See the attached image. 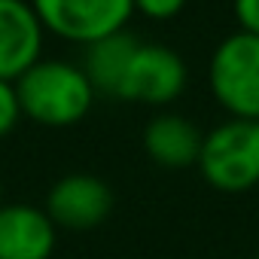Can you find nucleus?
Listing matches in <instances>:
<instances>
[{"label":"nucleus","mask_w":259,"mask_h":259,"mask_svg":"<svg viewBox=\"0 0 259 259\" xmlns=\"http://www.w3.org/2000/svg\"><path fill=\"white\" fill-rule=\"evenodd\" d=\"M19 119H22V104L16 95V82L0 79V138L16 132Z\"/></svg>","instance_id":"nucleus-11"},{"label":"nucleus","mask_w":259,"mask_h":259,"mask_svg":"<svg viewBox=\"0 0 259 259\" xmlns=\"http://www.w3.org/2000/svg\"><path fill=\"white\" fill-rule=\"evenodd\" d=\"M43 28L70 43H95L125 31L135 0H31Z\"/></svg>","instance_id":"nucleus-4"},{"label":"nucleus","mask_w":259,"mask_h":259,"mask_svg":"<svg viewBox=\"0 0 259 259\" xmlns=\"http://www.w3.org/2000/svg\"><path fill=\"white\" fill-rule=\"evenodd\" d=\"M46 28L31 0H0V79L16 82L43 58Z\"/></svg>","instance_id":"nucleus-7"},{"label":"nucleus","mask_w":259,"mask_h":259,"mask_svg":"<svg viewBox=\"0 0 259 259\" xmlns=\"http://www.w3.org/2000/svg\"><path fill=\"white\" fill-rule=\"evenodd\" d=\"M183 7H186V0H135V10L153 22H168L180 16Z\"/></svg>","instance_id":"nucleus-12"},{"label":"nucleus","mask_w":259,"mask_h":259,"mask_svg":"<svg viewBox=\"0 0 259 259\" xmlns=\"http://www.w3.org/2000/svg\"><path fill=\"white\" fill-rule=\"evenodd\" d=\"M186 79H189L186 61L174 49L156 46V43H141L132 64H128V73H125L116 98L135 101V104H150V107H165L186 92Z\"/></svg>","instance_id":"nucleus-5"},{"label":"nucleus","mask_w":259,"mask_h":259,"mask_svg":"<svg viewBox=\"0 0 259 259\" xmlns=\"http://www.w3.org/2000/svg\"><path fill=\"white\" fill-rule=\"evenodd\" d=\"M7 201H4V180H0V207H4Z\"/></svg>","instance_id":"nucleus-14"},{"label":"nucleus","mask_w":259,"mask_h":259,"mask_svg":"<svg viewBox=\"0 0 259 259\" xmlns=\"http://www.w3.org/2000/svg\"><path fill=\"white\" fill-rule=\"evenodd\" d=\"M138 46H141L138 37L128 34V31H119V34H110L104 40L89 43L79 67L85 70L92 89L101 95H119L122 79L128 73V64H132Z\"/></svg>","instance_id":"nucleus-10"},{"label":"nucleus","mask_w":259,"mask_h":259,"mask_svg":"<svg viewBox=\"0 0 259 259\" xmlns=\"http://www.w3.org/2000/svg\"><path fill=\"white\" fill-rule=\"evenodd\" d=\"M58 229L49 213L28 201L0 207V259H52Z\"/></svg>","instance_id":"nucleus-8"},{"label":"nucleus","mask_w":259,"mask_h":259,"mask_svg":"<svg viewBox=\"0 0 259 259\" xmlns=\"http://www.w3.org/2000/svg\"><path fill=\"white\" fill-rule=\"evenodd\" d=\"M210 92L229 119L259 122V37L238 31L220 40L207 67Z\"/></svg>","instance_id":"nucleus-3"},{"label":"nucleus","mask_w":259,"mask_h":259,"mask_svg":"<svg viewBox=\"0 0 259 259\" xmlns=\"http://www.w3.org/2000/svg\"><path fill=\"white\" fill-rule=\"evenodd\" d=\"M16 95L25 119L46 128H67L89 116L98 92L79 64L40 58L28 73L16 79Z\"/></svg>","instance_id":"nucleus-1"},{"label":"nucleus","mask_w":259,"mask_h":259,"mask_svg":"<svg viewBox=\"0 0 259 259\" xmlns=\"http://www.w3.org/2000/svg\"><path fill=\"white\" fill-rule=\"evenodd\" d=\"M198 174L217 192H247L259 186V122L226 119L204 135Z\"/></svg>","instance_id":"nucleus-2"},{"label":"nucleus","mask_w":259,"mask_h":259,"mask_svg":"<svg viewBox=\"0 0 259 259\" xmlns=\"http://www.w3.org/2000/svg\"><path fill=\"white\" fill-rule=\"evenodd\" d=\"M253 259H259V253H256V256H253Z\"/></svg>","instance_id":"nucleus-15"},{"label":"nucleus","mask_w":259,"mask_h":259,"mask_svg":"<svg viewBox=\"0 0 259 259\" xmlns=\"http://www.w3.org/2000/svg\"><path fill=\"white\" fill-rule=\"evenodd\" d=\"M232 7H235V19H238L241 31L259 37V0H235Z\"/></svg>","instance_id":"nucleus-13"},{"label":"nucleus","mask_w":259,"mask_h":259,"mask_svg":"<svg viewBox=\"0 0 259 259\" xmlns=\"http://www.w3.org/2000/svg\"><path fill=\"white\" fill-rule=\"evenodd\" d=\"M116 207V195L107 180L95 174H67L52 183L43 210L61 232H92Z\"/></svg>","instance_id":"nucleus-6"},{"label":"nucleus","mask_w":259,"mask_h":259,"mask_svg":"<svg viewBox=\"0 0 259 259\" xmlns=\"http://www.w3.org/2000/svg\"><path fill=\"white\" fill-rule=\"evenodd\" d=\"M201 141L204 135L198 132V125L177 113H159L144 128L147 156L159 168H168V171H183V168L198 165Z\"/></svg>","instance_id":"nucleus-9"}]
</instances>
